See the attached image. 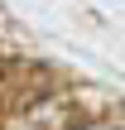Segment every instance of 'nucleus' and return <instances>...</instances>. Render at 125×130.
Returning <instances> with one entry per match:
<instances>
[{"label":"nucleus","instance_id":"obj_1","mask_svg":"<svg viewBox=\"0 0 125 130\" xmlns=\"http://www.w3.org/2000/svg\"><path fill=\"white\" fill-rule=\"evenodd\" d=\"M77 130H116V121H87V125H77Z\"/></svg>","mask_w":125,"mask_h":130}]
</instances>
